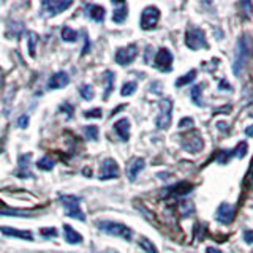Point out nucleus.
Here are the masks:
<instances>
[{"mask_svg":"<svg viewBox=\"0 0 253 253\" xmlns=\"http://www.w3.org/2000/svg\"><path fill=\"white\" fill-rule=\"evenodd\" d=\"M105 8L100 6V5H87V16H89L90 19L97 21V22H101L105 19Z\"/></svg>","mask_w":253,"mask_h":253,"instance_id":"nucleus-19","label":"nucleus"},{"mask_svg":"<svg viewBox=\"0 0 253 253\" xmlns=\"http://www.w3.org/2000/svg\"><path fill=\"white\" fill-rule=\"evenodd\" d=\"M2 83H3V71L0 68V87H2Z\"/></svg>","mask_w":253,"mask_h":253,"instance_id":"nucleus-39","label":"nucleus"},{"mask_svg":"<svg viewBox=\"0 0 253 253\" xmlns=\"http://www.w3.org/2000/svg\"><path fill=\"white\" fill-rule=\"evenodd\" d=\"M30 154L27 155H21L19 157V171H18V176L19 177H34L32 172L29 169V162H30Z\"/></svg>","mask_w":253,"mask_h":253,"instance_id":"nucleus-20","label":"nucleus"},{"mask_svg":"<svg viewBox=\"0 0 253 253\" xmlns=\"http://www.w3.org/2000/svg\"><path fill=\"white\" fill-rule=\"evenodd\" d=\"M187 125H192L193 126V119H182V121L179 122V126H180V128H185V126Z\"/></svg>","mask_w":253,"mask_h":253,"instance_id":"nucleus-36","label":"nucleus"},{"mask_svg":"<svg viewBox=\"0 0 253 253\" xmlns=\"http://www.w3.org/2000/svg\"><path fill=\"white\" fill-rule=\"evenodd\" d=\"M249 57V46H247V38L241 37L239 42L236 44V51H234V62H233V71L236 76L241 75V70L244 68L245 62Z\"/></svg>","mask_w":253,"mask_h":253,"instance_id":"nucleus-3","label":"nucleus"},{"mask_svg":"<svg viewBox=\"0 0 253 253\" xmlns=\"http://www.w3.org/2000/svg\"><path fill=\"white\" fill-rule=\"evenodd\" d=\"M203 85L204 84H198V85H193V89H192V101L195 103L196 106H204V101H203V97H201Z\"/></svg>","mask_w":253,"mask_h":253,"instance_id":"nucleus-22","label":"nucleus"},{"mask_svg":"<svg viewBox=\"0 0 253 253\" xmlns=\"http://www.w3.org/2000/svg\"><path fill=\"white\" fill-rule=\"evenodd\" d=\"M63 237H65V241L71 245H76V244L83 242V236L79 234L76 229L71 228L70 225H63Z\"/></svg>","mask_w":253,"mask_h":253,"instance_id":"nucleus-17","label":"nucleus"},{"mask_svg":"<svg viewBox=\"0 0 253 253\" xmlns=\"http://www.w3.org/2000/svg\"><path fill=\"white\" fill-rule=\"evenodd\" d=\"M195 78H196V70H192V71H188V73H187L185 76L179 78L177 81H176V85H177V87H182V85H185V84H188V83L195 81Z\"/></svg>","mask_w":253,"mask_h":253,"instance_id":"nucleus-25","label":"nucleus"},{"mask_svg":"<svg viewBox=\"0 0 253 253\" xmlns=\"http://www.w3.org/2000/svg\"><path fill=\"white\" fill-rule=\"evenodd\" d=\"M79 93H81V97L84 98V100H92L93 97H95V92H93V89L90 85H83L81 89H79Z\"/></svg>","mask_w":253,"mask_h":253,"instance_id":"nucleus-30","label":"nucleus"},{"mask_svg":"<svg viewBox=\"0 0 253 253\" xmlns=\"http://www.w3.org/2000/svg\"><path fill=\"white\" fill-rule=\"evenodd\" d=\"M114 5L117 6L114 10V14H113V21L116 24H122L125 19H126V13H128V8H126V3L125 2H114Z\"/></svg>","mask_w":253,"mask_h":253,"instance_id":"nucleus-18","label":"nucleus"},{"mask_svg":"<svg viewBox=\"0 0 253 253\" xmlns=\"http://www.w3.org/2000/svg\"><path fill=\"white\" fill-rule=\"evenodd\" d=\"M105 79H106V92L103 97L108 98L111 92H113V87H114V75H113V71H106L105 73Z\"/></svg>","mask_w":253,"mask_h":253,"instance_id":"nucleus-24","label":"nucleus"},{"mask_svg":"<svg viewBox=\"0 0 253 253\" xmlns=\"http://www.w3.org/2000/svg\"><path fill=\"white\" fill-rule=\"evenodd\" d=\"M136 87H138V84L134 83V81L125 83V84L122 85V90H121V93L124 95V97H128V95H133L134 92H136Z\"/></svg>","mask_w":253,"mask_h":253,"instance_id":"nucleus-28","label":"nucleus"},{"mask_svg":"<svg viewBox=\"0 0 253 253\" xmlns=\"http://www.w3.org/2000/svg\"><path fill=\"white\" fill-rule=\"evenodd\" d=\"M0 233H3L5 236L19 237V239H24V241L34 239V236H32L30 231H21V229H14V228H10V226H0Z\"/></svg>","mask_w":253,"mask_h":253,"instance_id":"nucleus-15","label":"nucleus"},{"mask_svg":"<svg viewBox=\"0 0 253 253\" xmlns=\"http://www.w3.org/2000/svg\"><path fill=\"white\" fill-rule=\"evenodd\" d=\"M185 44L193 51L201 49V47H208L204 32L201 29H198V27H190L187 30V35H185Z\"/></svg>","mask_w":253,"mask_h":253,"instance_id":"nucleus-5","label":"nucleus"},{"mask_svg":"<svg viewBox=\"0 0 253 253\" xmlns=\"http://www.w3.org/2000/svg\"><path fill=\"white\" fill-rule=\"evenodd\" d=\"M160 19V10L157 6H147L141 14V29L152 30L157 27V22Z\"/></svg>","mask_w":253,"mask_h":253,"instance_id":"nucleus-6","label":"nucleus"},{"mask_svg":"<svg viewBox=\"0 0 253 253\" xmlns=\"http://www.w3.org/2000/svg\"><path fill=\"white\" fill-rule=\"evenodd\" d=\"M71 5H73L71 0H44L42 3L46 16H57L59 13L65 11Z\"/></svg>","mask_w":253,"mask_h":253,"instance_id":"nucleus-7","label":"nucleus"},{"mask_svg":"<svg viewBox=\"0 0 253 253\" xmlns=\"http://www.w3.org/2000/svg\"><path fill=\"white\" fill-rule=\"evenodd\" d=\"M119 177V166L113 160V158H106L100 166V179L101 180H109V179H117Z\"/></svg>","mask_w":253,"mask_h":253,"instance_id":"nucleus-10","label":"nucleus"},{"mask_svg":"<svg viewBox=\"0 0 253 253\" xmlns=\"http://www.w3.org/2000/svg\"><path fill=\"white\" fill-rule=\"evenodd\" d=\"M234 218V208L228 203H221L217 211V220L221 223H229Z\"/></svg>","mask_w":253,"mask_h":253,"instance_id":"nucleus-13","label":"nucleus"},{"mask_svg":"<svg viewBox=\"0 0 253 253\" xmlns=\"http://www.w3.org/2000/svg\"><path fill=\"white\" fill-rule=\"evenodd\" d=\"M142 168H144V160H142V158H139V157L131 158L128 165H126V177H128V180L133 182L136 179L139 171H142Z\"/></svg>","mask_w":253,"mask_h":253,"instance_id":"nucleus-12","label":"nucleus"},{"mask_svg":"<svg viewBox=\"0 0 253 253\" xmlns=\"http://www.w3.org/2000/svg\"><path fill=\"white\" fill-rule=\"evenodd\" d=\"M97 226H98L100 231L111 234V236H116V237H122V239H125V241H131V237H133L131 229L124 223H117V221L98 220Z\"/></svg>","mask_w":253,"mask_h":253,"instance_id":"nucleus-1","label":"nucleus"},{"mask_svg":"<svg viewBox=\"0 0 253 253\" xmlns=\"http://www.w3.org/2000/svg\"><path fill=\"white\" fill-rule=\"evenodd\" d=\"M247 150H249V144H247L245 141H241L239 144L236 146V149L233 150V152H234V155H236L237 158H242L245 154H247Z\"/></svg>","mask_w":253,"mask_h":253,"instance_id":"nucleus-29","label":"nucleus"},{"mask_svg":"<svg viewBox=\"0 0 253 253\" xmlns=\"http://www.w3.org/2000/svg\"><path fill=\"white\" fill-rule=\"evenodd\" d=\"M244 241L247 244H253V231L252 229H245L244 231Z\"/></svg>","mask_w":253,"mask_h":253,"instance_id":"nucleus-34","label":"nucleus"},{"mask_svg":"<svg viewBox=\"0 0 253 253\" xmlns=\"http://www.w3.org/2000/svg\"><path fill=\"white\" fill-rule=\"evenodd\" d=\"M78 37L79 34L76 30H73L71 27L65 26L62 29V38H63V42H67V43H76L78 42Z\"/></svg>","mask_w":253,"mask_h":253,"instance_id":"nucleus-21","label":"nucleus"},{"mask_svg":"<svg viewBox=\"0 0 253 253\" xmlns=\"http://www.w3.org/2000/svg\"><path fill=\"white\" fill-rule=\"evenodd\" d=\"M138 55V47L134 44H128L125 47H119L117 52H116V62L119 63V65H128V63H131L134 59H136Z\"/></svg>","mask_w":253,"mask_h":253,"instance_id":"nucleus-8","label":"nucleus"},{"mask_svg":"<svg viewBox=\"0 0 253 253\" xmlns=\"http://www.w3.org/2000/svg\"><path fill=\"white\" fill-rule=\"evenodd\" d=\"M18 125H19V128H26V126L29 125V117L27 116H21L19 121H18Z\"/></svg>","mask_w":253,"mask_h":253,"instance_id":"nucleus-35","label":"nucleus"},{"mask_svg":"<svg viewBox=\"0 0 253 253\" xmlns=\"http://www.w3.org/2000/svg\"><path fill=\"white\" fill-rule=\"evenodd\" d=\"M114 130L116 133L121 136L122 141H128L130 138V122L128 119H121V121H117L116 125H114Z\"/></svg>","mask_w":253,"mask_h":253,"instance_id":"nucleus-16","label":"nucleus"},{"mask_svg":"<svg viewBox=\"0 0 253 253\" xmlns=\"http://www.w3.org/2000/svg\"><path fill=\"white\" fill-rule=\"evenodd\" d=\"M158 108H160V114L157 116V126L160 130L169 128L171 121H172V100L171 98H163L158 103Z\"/></svg>","mask_w":253,"mask_h":253,"instance_id":"nucleus-4","label":"nucleus"},{"mask_svg":"<svg viewBox=\"0 0 253 253\" xmlns=\"http://www.w3.org/2000/svg\"><path fill=\"white\" fill-rule=\"evenodd\" d=\"M171 63H172V54L168 49L162 47L155 55V67L160 71H169Z\"/></svg>","mask_w":253,"mask_h":253,"instance_id":"nucleus-11","label":"nucleus"},{"mask_svg":"<svg viewBox=\"0 0 253 253\" xmlns=\"http://www.w3.org/2000/svg\"><path fill=\"white\" fill-rule=\"evenodd\" d=\"M206 253H221V252L217 250V249H213V247H208V249H206Z\"/></svg>","mask_w":253,"mask_h":253,"instance_id":"nucleus-37","label":"nucleus"},{"mask_svg":"<svg viewBox=\"0 0 253 253\" xmlns=\"http://www.w3.org/2000/svg\"><path fill=\"white\" fill-rule=\"evenodd\" d=\"M43 234H51V236H55V234H57V231H55V229H49V231H44V229H43Z\"/></svg>","mask_w":253,"mask_h":253,"instance_id":"nucleus-38","label":"nucleus"},{"mask_svg":"<svg viewBox=\"0 0 253 253\" xmlns=\"http://www.w3.org/2000/svg\"><path fill=\"white\" fill-rule=\"evenodd\" d=\"M233 155H234L233 150H220V152L217 154V162H218L220 165H225V163L228 162V158H229V157H233Z\"/></svg>","mask_w":253,"mask_h":253,"instance_id":"nucleus-31","label":"nucleus"},{"mask_svg":"<svg viewBox=\"0 0 253 253\" xmlns=\"http://www.w3.org/2000/svg\"><path fill=\"white\" fill-rule=\"evenodd\" d=\"M68 83H70V76L65 73V71H59V73H55L49 78L47 87L55 90V89H62V87H65Z\"/></svg>","mask_w":253,"mask_h":253,"instance_id":"nucleus-14","label":"nucleus"},{"mask_svg":"<svg viewBox=\"0 0 253 253\" xmlns=\"http://www.w3.org/2000/svg\"><path fill=\"white\" fill-rule=\"evenodd\" d=\"M37 166L40 169H43V171H51L54 168V162L51 160L49 157H43V158H40Z\"/></svg>","mask_w":253,"mask_h":253,"instance_id":"nucleus-26","label":"nucleus"},{"mask_svg":"<svg viewBox=\"0 0 253 253\" xmlns=\"http://www.w3.org/2000/svg\"><path fill=\"white\" fill-rule=\"evenodd\" d=\"M84 134L87 136V139L97 141L98 139V128L95 125H87V126H84Z\"/></svg>","mask_w":253,"mask_h":253,"instance_id":"nucleus-27","label":"nucleus"},{"mask_svg":"<svg viewBox=\"0 0 253 253\" xmlns=\"http://www.w3.org/2000/svg\"><path fill=\"white\" fill-rule=\"evenodd\" d=\"M182 147L190 154H198L204 147V142L198 133H190L182 138Z\"/></svg>","mask_w":253,"mask_h":253,"instance_id":"nucleus-9","label":"nucleus"},{"mask_svg":"<svg viewBox=\"0 0 253 253\" xmlns=\"http://www.w3.org/2000/svg\"><path fill=\"white\" fill-rule=\"evenodd\" d=\"M84 117H87V119H90V117L101 119V109L97 108V109H92V111H85V113H84Z\"/></svg>","mask_w":253,"mask_h":253,"instance_id":"nucleus-33","label":"nucleus"},{"mask_svg":"<svg viewBox=\"0 0 253 253\" xmlns=\"http://www.w3.org/2000/svg\"><path fill=\"white\" fill-rule=\"evenodd\" d=\"M60 203H62L63 208H65L68 217L76 218V220H81V221L85 220L84 212L81 211V206H79L81 200H79L78 196H75V195H62L60 196Z\"/></svg>","mask_w":253,"mask_h":253,"instance_id":"nucleus-2","label":"nucleus"},{"mask_svg":"<svg viewBox=\"0 0 253 253\" xmlns=\"http://www.w3.org/2000/svg\"><path fill=\"white\" fill-rule=\"evenodd\" d=\"M139 247L144 250L146 253H158V250L155 249V245L150 242L147 237H141V239H139Z\"/></svg>","mask_w":253,"mask_h":253,"instance_id":"nucleus-23","label":"nucleus"},{"mask_svg":"<svg viewBox=\"0 0 253 253\" xmlns=\"http://www.w3.org/2000/svg\"><path fill=\"white\" fill-rule=\"evenodd\" d=\"M29 51H30V55L32 57H35V43L38 42V37L34 34V32H30L29 34Z\"/></svg>","mask_w":253,"mask_h":253,"instance_id":"nucleus-32","label":"nucleus"}]
</instances>
